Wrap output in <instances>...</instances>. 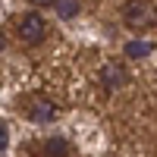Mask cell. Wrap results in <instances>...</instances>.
<instances>
[{
	"label": "cell",
	"mask_w": 157,
	"mask_h": 157,
	"mask_svg": "<svg viewBox=\"0 0 157 157\" xmlns=\"http://www.w3.org/2000/svg\"><path fill=\"white\" fill-rule=\"evenodd\" d=\"M123 19H126L129 29L141 32V29L157 25V10H154V3H148V0H129L123 6Z\"/></svg>",
	"instance_id": "6da1fadb"
},
{
	"label": "cell",
	"mask_w": 157,
	"mask_h": 157,
	"mask_svg": "<svg viewBox=\"0 0 157 157\" xmlns=\"http://www.w3.org/2000/svg\"><path fill=\"white\" fill-rule=\"evenodd\" d=\"M19 38L25 44H41L47 38V22H44L41 13H25L19 19Z\"/></svg>",
	"instance_id": "7a4b0ae2"
},
{
	"label": "cell",
	"mask_w": 157,
	"mask_h": 157,
	"mask_svg": "<svg viewBox=\"0 0 157 157\" xmlns=\"http://www.w3.org/2000/svg\"><path fill=\"white\" fill-rule=\"evenodd\" d=\"M57 116H60V107L54 101H47V98H35L29 104V120L32 123H54Z\"/></svg>",
	"instance_id": "3957f363"
},
{
	"label": "cell",
	"mask_w": 157,
	"mask_h": 157,
	"mask_svg": "<svg viewBox=\"0 0 157 157\" xmlns=\"http://www.w3.org/2000/svg\"><path fill=\"white\" fill-rule=\"evenodd\" d=\"M129 82V72L123 63H104L101 66V85L107 88V91H116V88H123Z\"/></svg>",
	"instance_id": "277c9868"
},
{
	"label": "cell",
	"mask_w": 157,
	"mask_h": 157,
	"mask_svg": "<svg viewBox=\"0 0 157 157\" xmlns=\"http://www.w3.org/2000/svg\"><path fill=\"white\" fill-rule=\"evenodd\" d=\"M50 6L57 10L60 19H75L78 13H82V3H78V0H54Z\"/></svg>",
	"instance_id": "5b68a950"
},
{
	"label": "cell",
	"mask_w": 157,
	"mask_h": 157,
	"mask_svg": "<svg viewBox=\"0 0 157 157\" xmlns=\"http://www.w3.org/2000/svg\"><path fill=\"white\" fill-rule=\"evenodd\" d=\"M41 151H44V157H66V154H69V141L60 138V135H57V138H47Z\"/></svg>",
	"instance_id": "8992f818"
},
{
	"label": "cell",
	"mask_w": 157,
	"mask_h": 157,
	"mask_svg": "<svg viewBox=\"0 0 157 157\" xmlns=\"http://www.w3.org/2000/svg\"><path fill=\"white\" fill-rule=\"evenodd\" d=\"M151 50H154L151 41H129V44H126V54H129V57H135V60H138V57H148Z\"/></svg>",
	"instance_id": "52a82bcc"
},
{
	"label": "cell",
	"mask_w": 157,
	"mask_h": 157,
	"mask_svg": "<svg viewBox=\"0 0 157 157\" xmlns=\"http://www.w3.org/2000/svg\"><path fill=\"white\" fill-rule=\"evenodd\" d=\"M6 145H10V132H6V126L0 123V151H6Z\"/></svg>",
	"instance_id": "ba28073f"
},
{
	"label": "cell",
	"mask_w": 157,
	"mask_h": 157,
	"mask_svg": "<svg viewBox=\"0 0 157 157\" xmlns=\"http://www.w3.org/2000/svg\"><path fill=\"white\" fill-rule=\"evenodd\" d=\"M29 3H38V6H50L54 0H29Z\"/></svg>",
	"instance_id": "9c48e42d"
}]
</instances>
